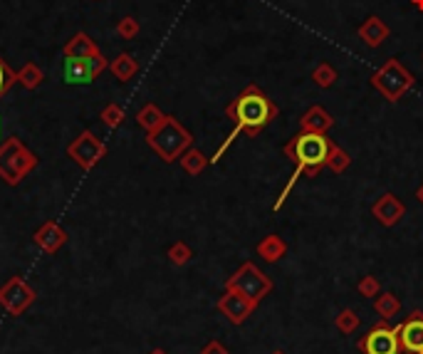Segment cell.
<instances>
[{"label":"cell","instance_id":"6da1fadb","mask_svg":"<svg viewBox=\"0 0 423 354\" xmlns=\"http://www.w3.org/2000/svg\"><path fill=\"white\" fill-rule=\"evenodd\" d=\"M335 142L329 139L327 134H314V131H300L297 136H292L288 144H285V156L294 164V171L290 176L288 186L280 191L275 201V211H280L288 201L290 191L294 189V183L300 181L302 174L307 176H317L329 161V151H332Z\"/></svg>","mask_w":423,"mask_h":354},{"label":"cell","instance_id":"7a4b0ae2","mask_svg":"<svg viewBox=\"0 0 423 354\" xmlns=\"http://www.w3.org/2000/svg\"><path fill=\"white\" fill-rule=\"evenodd\" d=\"M225 114H228V119H233V129L247 136H258L277 117V104L258 84H247L241 95L225 106Z\"/></svg>","mask_w":423,"mask_h":354},{"label":"cell","instance_id":"3957f363","mask_svg":"<svg viewBox=\"0 0 423 354\" xmlns=\"http://www.w3.org/2000/svg\"><path fill=\"white\" fill-rule=\"evenodd\" d=\"M147 142L166 164H171V161L181 159V153L191 147L194 136H191V131H188L176 117H169V114H166L164 122L147 134Z\"/></svg>","mask_w":423,"mask_h":354},{"label":"cell","instance_id":"277c9868","mask_svg":"<svg viewBox=\"0 0 423 354\" xmlns=\"http://www.w3.org/2000/svg\"><path fill=\"white\" fill-rule=\"evenodd\" d=\"M371 84H374V89L384 97V100L394 104V102H399L408 89H413L416 77L406 70L399 59L391 57L371 75Z\"/></svg>","mask_w":423,"mask_h":354},{"label":"cell","instance_id":"5b68a950","mask_svg":"<svg viewBox=\"0 0 423 354\" xmlns=\"http://www.w3.org/2000/svg\"><path fill=\"white\" fill-rule=\"evenodd\" d=\"M225 288L228 290H238V292H243L245 297H250L253 302H263L265 297L272 292V280L270 275H265L263 270H260L255 263H243L238 270L233 272L228 278V283H225Z\"/></svg>","mask_w":423,"mask_h":354},{"label":"cell","instance_id":"8992f818","mask_svg":"<svg viewBox=\"0 0 423 354\" xmlns=\"http://www.w3.org/2000/svg\"><path fill=\"white\" fill-rule=\"evenodd\" d=\"M35 164H37V159L18 142V139H8V142L0 147V176L6 178L8 183H18Z\"/></svg>","mask_w":423,"mask_h":354},{"label":"cell","instance_id":"52a82bcc","mask_svg":"<svg viewBox=\"0 0 423 354\" xmlns=\"http://www.w3.org/2000/svg\"><path fill=\"white\" fill-rule=\"evenodd\" d=\"M357 349L361 354H401L399 330L394 325H388V319H379L369 327L361 339L357 342Z\"/></svg>","mask_w":423,"mask_h":354},{"label":"cell","instance_id":"ba28073f","mask_svg":"<svg viewBox=\"0 0 423 354\" xmlns=\"http://www.w3.org/2000/svg\"><path fill=\"white\" fill-rule=\"evenodd\" d=\"M109 67L104 57L94 55V57H67L65 59V82L67 84H89L94 77H100L102 72Z\"/></svg>","mask_w":423,"mask_h":354},{"label":"cell","instance_id":"9c48e42d","mask_svg":"<svg viewBox=\"0 0 423 354\" xmlns=\"http://www.w3.org/2000/svg\"><path fill=\"white\" fill-rule=\"evenodd\" d=\"M104 151H106V147L89 129H84L82 134L77 136L75 142L67 147V153L72 156V161H77L82 169H92V166L104 156Z\"/></svg>","mask_w":423,"mask_h":354},{"label":"cell","instance_id":"30bf717a","mask_svg":"<svg viewBox=\"0 0 423 354\" xmlns=\"http://www.w3.org/2000/svg\"><path fill=\"white\" fill-rule=\"evenodd\" d=\"M255 307H258V302H253L250 297L238 292V290H228V288H225L223 297L218 300V310H220L233 325H243V322L255 313Z\"/></svg>","mask_w":423,"mask_h":354},{"label":"cell","instance_id":"8fae6325","mask_svg":"<svg viewBox=\"0 0 423 354\" xmlns=\"http://www.w3.org/2000/svg\"><path fill=\"white\" fill-rule=\"evenodd\" d=\"M399 330V342L406 354H423V313L413 310L404 322L396 325Z\"/></svg>","mask_w":423,"mask_h":354},{"label":"cell","instance_id":"7c38bea8","mask_svg":"<svg viewBox=\"0 0 423 354\" xmlns=\"http://www.w3.org/2000/svg\"><path fill=\"white\" fill-rule=\"evenodd\" d=\"M371 216H374L384 228H394L396 223H401V218L406 216V203L401 201L399 196L386 191L371 203Z\"/></svg>","mask_w":423,"mask_h":354},{"label":"cell","instance_id":"4fadbf2b","mask_svg":"<svg viewBox=\"0 0 423 354\" xmlns=\"http://www.w3.org/2000/svg\"><path fill=\"white\" fill-rule=\"evenodd\" d=\"M359 40L364 42V45H369V48H379V45H384V42L388 40V35H391V30H388V25L384 23L379 15H369V18L364 20V25L357 30Z\"/></svg>","mask_w":423,"mask_h":354},{"label":"cell","instance_id":"5bb4252c","mask_svg":"<svg viewBox=\"0 0 423 354\" xmlns=\"http://www.w3.org/2000/svg\"><path fill=\"white\" fill-rule=\"evenodd\" d=\"M300 127L302 131H314V134H327L332 127H335V119L332 114L319 104H312L300 119Z\"/></svg>","mask_w":423,"mask_h":354},{"label":"cell","instance_id":"9a60e30c","mask_svg":"<svg viewBox=\"0 0 423 354\" xmlns=\"http://www.w3.org/2000/svg\"><path fill=\"white\" fill-rule=\"evenodd\" d=\"M0 300L10 307L12 313H20L30 300H32V292L28 290V285L23 280H10L6 288L0 290Z\"/></svg>","mask_w":423,"mask_h":354},{"label":"cell","instance_id":"2e32d148","mask_svg":"<svg viewBox=\"0 0 423 354\" xmlns=\"http://www.w3.org/2000/svg\"><path fill=\"white\" fill-rule=\"evenodd\" d=\"M65 241H67V233L59 228L57 223H45L35 233V243L40 245L42 250H47V253H55L57 248H62V245H65Z\"/></svg>","mask_w":423,"mask_h":354},{"label":"cell","instance_id":"e0dca14e","mask_svg":"<svg viewBox=\"0 0 423 354\" xmlns=\"http://www.w3.org/2000/svg\"><path fill=\"white\" fill-rule=\"evenodd\" d=\"M94 55H100V48L87 32H77L65 45V57H94Z\"/></svg>","mask_w":423,"mask_h":354},{"label":"cell","instance_id":"ac0fdd59","mask_svg":"<svg viewBox=\"0 0 423 354\" xmlns=\"http://www.w3.org/2000/svg\"><path fill=\"white\" fill-rule=\"evenodd\" d=\"M255 250H258V255L265 263H277V260L285 258V253H288V243L282 241L280 236H267L258 243Z\"/></svg>","mask_w":423,"mask_h":354},{"label":"cell","instance_id":"d6986e66","mask_svg":"<svg viewBox=\"0 0 423 354\" xmlns=\"http://www.w3.org/2000/svg\"><path fill=\"white\" fill-rule=\"evenodd\" d=\"M109 70H112V75L117 77L119 82H129L131 77L139 72V62H136L129 53H122V55H117V59L109 62Z\"/></svg>","mask_w":423,"mask_h":354},{"label":"cell","instance_id":"ffe728a7","mask_svg":"<svg viewBox=\"0 0 423 354\" xmlns=\"http://www.w3.org/2000/svg\"><path fill=\"white\" fill-rule=\"evenodd\" d=\"M401 310V300L394 292H379L374 297V313L382 319H391Z\"/></svg>","mask_w":423,"mask_h":354},{"label":"cell","instance_id":"44dd1931","mask_svg":"<svg viewBox=\"0 0 423 354\" xmlns=\"http://www.w3.org/2000/svg\"><path fill=\"white\" fill-rule=\"evenodd\" d=\"M178 161H181L183 171L191 174V176H198V174L208 166V161H211V159H206V153H200L198 149H186Z\"/></svg>","mask_w":423,"mask_h":354},{"label":"cell","instance_id":"7402d4cb","mask_svg":"<svg viewBox=\"0 0 423 354\" xmlns=\"http://www.w3.org/2000/svg\"><path fill=\"white\" fill-rule=\"evenodd\" d=\"M164 119H166V114L161 112L156 104H151V102H149V104L141 106V112H139V117H136V122H139L141 129H147V134H149V131L156 129V127H159Z\"/></svg>","mask_w":423,"mask_h":354},{"label":"cell","instance_id":"603a6c76","mask_svg":"<svg viewBox=\"0 0 423 354\" xmlns=\"http://www.w3.org/2000/svg\"><path fill=\"white\" fill-rule=\"evenodd\" d=\"M42 80H45V75H42V70L35 65V62H25V65L20 67L18 82L23 84L25 89H37L42 84Z\"/></svg>","mask_w":423,"mask_h":354},{"label":"cell","instance_id":"cb8c5ba5","mask_svg":"<svg viewBox=\"0 0 423 354\" xmlns=\"http://www.w3.org/2000/svg\"><path fill=\"white\" fill-rule=\"evenodd\" d=\"M337 80H339V75H337L335 65H329V62H319V65L312 70V82L322 89H329Z\"/></svg>","mask_w":423,"mask_h":354},{"label":"cell","instance_id":"d4e9b609","mask_svg":"<svg viewBox=\"0 0 423 354\" xmlns=\"http://www.w3.org/2000/svg\"><path fill=\"white\" fill-rule=\"evenodd\" d=\"M335 325H337V330H339L341 335H354V332L359 330V325H361V317L354 313L352 307H347V310H341V313L337 315Z\"/></svg>","mask_w":423,"mask_h":354},{"label":"cell","instance_id":"484cf974","mask_svg":"<svg viewBox=\"0 0 423 354\" xmlns=\"http://www.w3.org/2000/svg\"><path fill=\"white\" fill-rule=\"evenodd\" d=\"M352 166V156H349V151H344L341 147H332V151H329V161H327V169H332L335 174H344Z\"/></svg>","mask_w":423,"mask_h":354},{"label":"cell","instance_id":"4316f807","mask_svg":"<svg viewBox=\"0 0 423 354\" xmlns=\"http://www.w3.org/2000/svg\"><path fill=\"white\" fill-rule=\"evenodd\" d=\"M102 122H104V124L109 127V129H117V127L124 122V109L117 104V102L106 104L104 109H102Z\"/></svg>","mask_w":423,"mask_h":354},{"label":"cell","instance_id":"83f0119b","mask_svg":"<svg viewBox=\"0 0 423 354\" xmlns=\"http://www.w3.org/2000/svg\"><path fill=\"white\" fill-rule=\"evenodd\" d=\"M169 258H171V263H173V266H186L188 260L194 258V250L188 248L183 241H176L169 248Z\"/></svg>","mask_w":423,"mask_h":354},{"label":"cell","instance_id":"f1b7e54d","mask_svg":"<svg viewBox=\"0 0 423 354\" xmlns=\"http://www.w3.org/2000/svg\"><path fill=\"white\" fill-rule=\"evenodd\" d=\"M139 20L131 18V15H126V18H122L117 23V32L119 37H124V40H134L136 35H139Z\"/></svg>","mask_w":423,"mask_h":354},{"label":"cell","instance_id":"f546056e","mask_svg":"<svg viewBox=\"0 0 423 354\" xmlns=\"http://www.w3.org/2000/svg\"><path fill=\"white\" fill-rule=\"evenodd\" d=\"M359 290V295H364V297H376L379 292H382V283L374 278V275H364V278L359 280L357 285Z\"/></svg>","mask_w":423,"mask_h":354},{"label":"cell","instance_id":"4dcf8cb0","mask_svg":"<svg viewBox=\"0 0 423 354\" xmlns=\"http://www.w3.org/2000/svg\"><path fill=\"white\" fill-rule=\"evenodd\" d=\"M15 82H18V75H15V72L6 65V59L0 57V97L6 95L8 89H10Z\"/></svg>","mask_w":423,"mask_h":354},{"label":"cell","instance_id":"1f68e13d","mask_svg":"<svg viewBox=\"0 0 423 354\" xmlns=\"http://www.w3.org/2000/svg\"><path fill=\"white\" fill-rule=\"evenodd\" d=\"M200 354H228V347L223 342H218V339H211L206 347L200 349Z\"/></svg>","mask_w":423,"mask_h":354},{"label":"cell","instance_id":"d6a6232c","mask_svg":"<svg viewBox=\"0 0 423 354\" xmlns=\"http://www.w3.org/2000/svg\"><path fill=\"white\" fill-rule=\"evenodd\" d=\"M416 201L423 206V183H421V186H418V189H416Z\"/></svg>","mask_w":423,"mask_h":354},{"label":"cell","instance_id":"836d02e7","mask_svg":"<svg viewBox=\"0 0 423 354\" xmlns=\"http://www.w3.org/2000/svg\"><path fill=\"white\" fill-rule=\"evenodd\" d=\"M411 3H413V6L418 8V10H423V0H411Z\"/></svg>","mask_w":423,"mask_h":354},{"label":"cell","instance_id":"e575fe53","mask_svg":"<svg viewBox=\"0 0 423 354\" xmlns=\"http://www.w3.org/2000/svg\"><path fill=\"white\" fill-rule=\"evenodd\" d=\"M270 354H288V352H285V349H272Z\"/></svg>","mask_w":423,"mask_h":354},{"label":"cell","instance_id":"d590c367","mask_svg":"<svg viewBox=\"0 0 423 354\" xmlns=\"http://www.w3.org/2000/svg\"><path fill=\"white\" fill-rule=\"evenodd\" d=\"M151 354H166V352H161V349H156V352H151Z\"/></svg>","mask_w":423,"mask_h":354},{"label":"cell","instance_id":"8d00e7d4","mask_svg":"<svg viewBox=\"0 0 423 354\" xmlns=\"http://www.w3.org/2000/svg\"><path fill=\"white\" fill-rule=\"evenodd\" d=\"M0 129H3V122H0Z\"/></svg>","mask_w":423,"mask_h":354}]
</instances>
